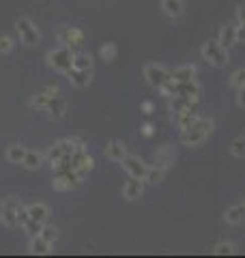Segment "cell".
I'll return each instance as SVG.
<instances>
[{"label": "cell", "mask_w": 245, "mask_h": 258, "mask_svg": "<svg viewBox=\"0 0 245 258\" xmlns=\"http://www.w3.org/2000/svg\"><path fill=\"white\" fill-rule=\"evenodd\" d=\"M211 132H213V120L211 118H198L192 127H187L181 132V142L185 144V147H198V144H202L209 138Z\"/></svg>", "instance_id": "cell-1"}, {"label": "cell", "mask_w": 245, "mask_h": 258, "mask_svg": "<svg viewBox=\"0 0 245 258\" xmlns=\"http://www.w3.org/2000/svg\"><path fill=\"white\" fill-rule=\"evenodd\" d=\"M202 56L204 60L213 67H226L228 64V50L219 41H207L202 43Z\"/></svg>", "instance_id": "cell-2"}, {"label": "cell", "mask_w": 245, "mask_h": 258, "mask_svg": "<svg viewBox=\"0 0 245 258\" xmlns=\"http://www.w3.org/2000/svg\"><path fill=\"white\" fill-rule=\"evenodd\" d=\"M71 60H73V54L69 52V47H58V50H54L47 54V62H50V67L63 71V74H67L71 69Z\"/></svg>", "instance_id": "cell-3"}, {"label": "cell", "mask_w": 245, "mask_h": 258, "mask_svg": "<svg viewBox=\"0 0 245 258\" xmlns=\"http://www.w3.org/2000/svg\"><path fill=\"white\" fill-rule=\"evenodd\" d=\"M144 78H146V82H149L153 88H159L163 86L170 80V71L166 67H161V64H146L144 67Z\"/></svg>", "instance_id": "cell-4"}, {"label": "cell", "mask_w": 245, "mask_h": 258, "mask_svg": "<svg viewBox=\"0 0 245 258\" xmlns=\"http://www.w3.org/2000/svg\"><path fill=\"white\" fill-rule=\"evenodd\" d=\"M15 28H18V35L26 45H37L39 43V30L28 18H20L18 24H15Z\"/></svg>", "instance_id": "cell-5"}, {"label": "cell", "mask_w": 245, "mask_h": 258, "mask_svg": "<svg viewBox=\"0 0 245 258\" xmlns=\"http://www.w3.org/2000/svg\"><path fill=\"white\" fill-rule=\"evenodd\" d=\"M18 207H20V200H15V198H7L3 203L0 220H3L5 226H9V228H15V226H18Z\"/></svg>", "instance_id": "cell-6"}, {"label": "cell", "mask_w": 245, "mask_h": 258, "mask_svg": "<svg viewBox=\"0 0 245 258\" xmlns=\"http://www.w3.org/2000/svg\"><path fill=\"white\" fill-rule=\"evenodd\" d=\"M120 164H122V168L127 170V174H129V176H136V179H144L146 168H149L138 155H125Z\"/></svg>", "instance_id": "cell-7"}, {"label": "cell", "mask_w": 245, "mask_h": 258, "mask_svg": "<svg viewBox=\"0 0 245 258\" xmlns=\"http://www.w3.org/2000/svg\"><path fill=\"white\" fill-rule=\"evenodd\" d=\"M144 194V179H136V176H129V181L122 185V198L134 203V200H140V196Z\"/></svg>", "instance_id": "cell-8"}, {"label": "cell", "mask_w": 245, "mask_h": 258, "mask_svg": "<svg viewBox=\"0 0 245 258\" xmlns=\"http://www.w3.org/2000/svg\"><path fill=\"white\" fill-rule=\"evenodd\" d=\"M58 39H60V43H65L67 47H80L84 43V35H82V30H78L76 26H65L58 32Z\"/></svg>", "instance_id": "cell-9"}, {"label": "cell", "mask_w": 245, "mask_h": 258, "mask_svg": "<svg viewBox=\"0 0 245 258\" xmlns=\"http://www.w3.org/2000/svg\"><path fill=\"white\" fill-rule=\"evenodd\" d=\"M170 80H172L174 84L196 82V67H194V64H183V67H176L174 71H170Z\"/></svg>", "instance_id": "cell-10"}, {"label": "cell", "mask_w": 245, "mask_h": 258, "mask_svg": "<svg viewBox=\"0 0 245 258\" xmlns=\"http://www.w3.org/2000/svg\"><path fill=\"white\" fill-rule=\"evenodd\" d=\"M78 179H80V174H76L73 170H67L65 174L56 176V179L52 181V187H54L56 191H67V189H71L73 185H76Z\"/></svg>", "instance_id": "cell-11"}, {"label": "cell", "mask_w": 245, "mask_h": 258, "mask_svg": "<svg viewBox=\"0 0 245 258\" xmlns=\"http://www.w3.org/2000/svg\"><path fill=\"white\" fill-rule=\"evenodd\" d=\"M127 155V149L125 144L118 142V140H110L105 144V157L112 159V161H122V157Z\"/></svg>", "instance_id": "cell-12"}, {"label": "cell", "mask_w": 245, "mask_h": 258, "mask_svg": "<svg viewBox=\"0 0 245 258\" xmlns=\"http://www.w3.org/2000/svg\"><path fill=\"white\" fill-rule=\"evenodd\" d=\"M224 220L228 224H243L245 222V205H230L224 211Z\"/></svg>", "instance_id": "cell-13"}, {"label": "cell", "mask_w": 245, "mask_h": 258, "mask_svg": "<svg viewBox=\"0 0 245 258\" xmlns=\"http://www.w3.org/2000/svg\"><path fill=\"white\" fill-rule=\"evenodd\" d=\"M219 43H222L226 50L228 47H232L239 43V39H236V26H232V24H228V26H224L222 30H219V39H217Z\"/></svg>", "instance_id": "cell-14"}, {"label": "cell", "mask_w": 245, "mask_h": 258, "mask_svg": "<svg viewBox=\"0 0 245 258\" xmlns=\"http://www.w3.org/2000/svg\"><path fill=\"white\" fill-rule=\"evenodd\" d=\"M67 76L76 86H88L91 84V69H73L71 67L67 71Z\"/></svg>", "instance_id": "cell-15"}, {"label": "cell", "mask_w": 245, "mask_h": 258, "mask_svg": "<svg viewBox=\"0 0 245 258\" xmlns=\"http://www.w3.org/2000/svg\"><path fill=\"white\" fill-rule=\"evenodd\" d=\"M28 213H30V220L41 222V224H47V217H50V207L43 205V203H37V205H30L28 207Z\"/></svg>", "instance_id": "cell-16"}, {"label": "cell", "mask_w": 245, "mask_h": 258, "mask_svg": "<svg viewBox=\"0 0 245 258\" xmlns=\"http://www.w3.org/2000/svg\"><path fill=\"white\" fill-rule=\"evenodd\" d=\"M198 118H200V116L196 114V112H194L192 108H187V110H183V112H176V118H174V120H176L178 129H181V132H183V129L192 127V125H194Z\"/></svg>", "instance_id": "cell-17"}, {"label": "cell", "mask_w": 245, "mask_h": 258, "mask_svg": "<svg viewBox=\"0 0 245 258\" xmlns=\"http://www.w3.org/2000/svg\"><path fill=\"white\" fill-rule=\"evenodd\" d=\"M161 9L166 15H170V18H178V15H183V0H161Z\"/></svg>", "instance_id": "cell-18"}, {"label": "cell", "mask_w": 245, "mask_h": 258, "mask_svg": "<svg viewBox=\"0 0 245 258\" xmlns=\"http://www.w3.org/2000/svg\"><path fill=\"white\" fill-rule=\"evenodd\" d=\"M163 176H166V166H161V164H155V166H149L146 168V174H144V181H149V183H159L163 181Z\"/></svg>", "instance_id": "cell-19"}, {"label": "cell", "mask_w": 245, "mask_h": 258, "mask_svg": "<svg viewBox=\"0 0 245 258\" xmlns=\"http://www.w3.org/2000/svg\"><path fill=\"white\" fill-rule=\"evenodd\" d=\"M65 110H67V103H65L60 97H52L50 103H47V108H45V112H50V116H54V118L65 116Z\"/></svg>", "instance_id": "cell-20"}, {"label": "cell", "mask_w": 245, "mask_h": 258, "mask_svg": "<svg viewBox=\"0 0 245 258\" xmlns=\"http://www.w3.org/2000/svg\"><path fill=\"white\" fill-rule=\"evenodd\" d=\"M26 153H28L26 147H22V144H13V147L7 149V159H9L11 164H22L24 157H26Z\"/></svg>", "instance_id": "cell-21"}, {"label": "cell", "mask_w": 245, "mask_h": 258, "mask_svg": "<svg viewBox=\"0 0 245 258\" xmlns=\"http://www.w3.org/2000/svg\"><path fill=\"white\" fill-rule=\"evenodd\" d=\"M50 247H52V243L45 241L41 235L32 237V241H30V252L32 254H50Z\"/></svg>", "instance_id": "cell-22"}, {"label": "cell", "mask_w": 245, "mask_h": 258, "mask_svg": "<svg viewBox=\"0 0 245 258\" xmlns=\"http://www.w3.org/2000/svg\"><path fill=\"white\" fill-rule=\"evenodd\" d=\"M41 161H43V155H41V153H37V151H28V153H26V157H24V161H22V166H24V168H28V170H37V168L41 166Z\"/></svg>", "instance_id": "cell-23"}, {"label": "cell", "mask_w": 245, "mask_h": 258, "mask_svg": "<svg viewBox=\"0 0 245 258\" xmlns=\"http://www.w3.org/2000/svg\"><path fill=\"white\" fill-rule=\"evenodd\" d=\"M71 67L73 69H93V58L88 54H73Z\"/></svg>", "instance_id": "cell-24"}, {"label": "cell", "mask_w": 245, "mask_h": 258, "mask_svg": "<svg viewBox=\"0 0 245 258\" xmlns=\"http://www.w3.org/2000/svg\"><path fill=\"white\" fill-rule=\"evenodd\" d=\"M234 252H236V245L230 243V241H219V243H215V247H213L215 256H230Z\"/></svg>", "instance_id": "cell-25"}, {"label": "cell", "mask_w": 245, "mask_h": 258, "mask_svg": "<svg viewBox=\"0 0 245 258\" xmlns=\"http://www.w3.org/2000/svg\"><path fill=\"white\" fill-rule=\"evenodd\" d=\"M230 153L234 157H245V134L236 136V138L230 142Z\"/></svg>", "instance_id": "cell-26"}, {"label": "cell", "mask_w": 245, "mask_h": 258, "mask_svg": "<svg viewBox=\"0 0 245 258\" xmlns=\"http://www.w3.org/2000/svg\"><path fill=\"white\" fill-rule=\"evenodd\" d=\"M236 18H239V24H236V39L245 41V7H239Z\"/></svg>", "instance_id": "cell-27"}, {"label": "cell", "mask_w": 245, "mask_h": 258, "mask_svg": "<svg viewBox=\"0 0 245 258\" xmlns=\"http://www.w3.org/2000/svg\"><path fill=\"white\" fill-rule=\"evenodd\" d=\"M174 161V153L170 151V149H161V151H157V164H161V166H170Z\"/></svg>", "instance_id": "cell-28"}, {"label": "cell", "mask_w": 245, "mask_h": 258, "mask_svg": "<svg viewBox=\"0 0 245 258\" xmlns=\"http://www.w3.org/2000/svg\"><path fill=\"white\" fill-rule=\"evenodd\" d=\"M230 84L239 91V88H243L245 86V67H241V69H236L234 74L230 76Z\"/></svg>", "instance_id": "cell-29"}, {"label": "cell", "mask_w": 245, "mask_h": 258, "mask_svg": "<svg viewBox=\"0 0 245 258\" xmlns=\"http://www.w3.org/2000/svg\"><path fill=\"white\" fill-rule=\"evenodd\" d=\"M99 54H101V58H103V60L112 62L114 58H116V45H114V43H105L101 50H99Z\"/></svg>", "instance_id": "cell-30"}, {"label": "cell", "mask_w": 245, "mask_h": 258, "mask_svg": "<svg viewBox=\"0 0 245 258\" xmlns=\"http://www.w3.org/2000/svg\"><path fill=\"white\" fill-rule=\"evenodd\" d=\"M39 235L43 237L45 241H50V243H52V241H56V239H58V230H56L54 226H47V224H43V228H41V232H39Z\"/></svg>", "instance_id": "cell-31"}, {"label": "cell", "mask_w": 245, "mask_h": 258, "mask_svg": "<svg viewBox=\"0 0 245 258\" xmlns=\"http://www.w3.org/2000/svg\"><path fill=\"white\" fill-rule=\"evenodd\" d=\"M30 222V213H28V207H24L22 203H20V207H18V224L20 226H26Z\"/></svg>", "instance_id": "cell-32"}, {"label": "cell", "mask_w": 245, "mask_h": 258, "mask_svg": "<svg viewBox=\"0 0 245 258\" xmlns=\"http://www.w3.org/2000/svg\"><path fill=\"white\" fill-rule=\"evenodd\" d=\"M24 228H28V230H30V235H32V237H37L39 232H41V228H43V224H41V222H35V220H30L26 226H24Z\"/></svg>", "instance_id": "cell-33"}, {"label": "cell", "mask_w": 245, "mask_h": 258, "mask_svg": "<svg viewBox=\"0 0 245 258\" xmlns=\"http://www.w3.org/2000/svg\"><path fill=\"white\" fill-rule=\"evenodd\" d=\"M13 47V41L9 37H0V54H7Z\"/></svg>", "instance_id": "cell-34"}, {"label": "cell", "mask_w": 245, "mask_h": 258, "mask_svg": "<svg viewBox=\"0 0 245 258\" xmlns=\"http://www.w3.org/2000/svg\"><path fill=\"white\" fill-rule=\"evenodd\" d=\"M140 129H142V134L146 136V138H149V136H153V129H155V127H153L151 123H146V125H142Z\"/></svg>", "instance_id": "cell-35"}, {"label": "cell", "mask_w": 245, "mask_h": 258, "mask_svg": "<svg viewBox=\"0 0 245 258\" xmlns=\"http://www.w3.org/2000/svg\"><path fill=\"white\" fill-rule=\"evenodd\" d=\"M236 101H239V106L245 108V86L239 88V97H236Z\"/></svg>", "instance_id": "cell-36"}, {"label": "cell", "mask_w": 245, "mask_h": 258, "mask_svg": "<svg viewBox=\"0 0 245 258\" xmlns=\"http://www.w3.org/2000/svg\"><path fill=\"white\" fill-rule=\"evenodd\" d=\"M142 110H144V114H153V103L151 101H142Z\"/></svg>", "instance_id": "cell-37"}, {"label": "cell", "mask_w": 245, "mask_h": 258, "mask_svg": "<svg viewBox=\"0 0 245 258\" xmlns=\"http://www.w3.org/2000/svg\"><path fill=\"white\" fill-rule=\"evenodd\" d=\"M243 205H245V198H243Z\"/></svg>", "instance_id": "cell-38"}]
</instances>
